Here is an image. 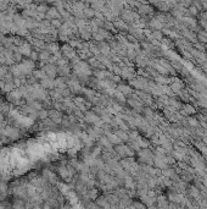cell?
<instances>
[{
	"label": "cell",
	"instance_id": "6da1fadb",
	"mask_svg": "<svg viewBox=\"0 0 207 209\" xmlns=\"http://www.w3.org/2000/svg\"><path fill=\"white\" fill-rule=\"evenodd\" d=\"M185 110L188 111V114H194V113H195V109H194L192 107H190V105H185Z\"/></svg>",
	"mask_w": 207,
	"mask_h": 209
},
{
	"label": "cell",
	"instance_id": "7a4b0ae2",
	"mask_svg": "<svg viewBox=\"0 0 207 209\" xmlns=\"http://www.w3.org/2000/svg\"><path fill=\"white\" fill-rule=\"evenodd\" d=\"M202 34H203V36H207V33H205V32H202ZM200 41H202V42H207V39H206L205 37H200Z\"/></svg>",
	"mask_w": 207,
	"mask_h": 209
}]
</instances>
